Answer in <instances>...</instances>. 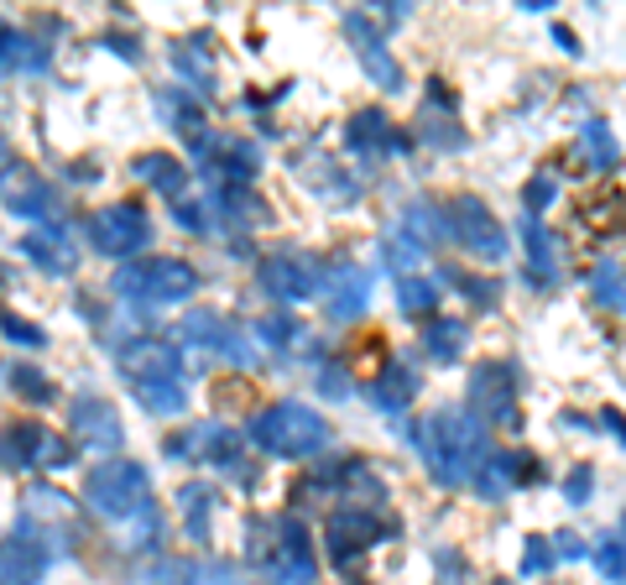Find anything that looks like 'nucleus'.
Listing matches in <instances>:
<instances>
[{"mask_svg":"<svg viewBox=\"0 0 626 585\" xmlns=\"http://www.w3.org/2000/svg\"><path fill=\"white\" fill-rule=\"evenodd\" d=\"M251 434L256 445L271 449V455H314L324 445V424L308 408H298V403H277L271 414H261V424Z\"/></svg>","mask_w":626,"mask_h":585,"instance_id":"obj_1","label":"nucleus"},{"mask_svg":"<svg viewBox=\"0 0 626 585\" xmlns=\"http://www.w3.org/2000/svg\"><path fill=\"white\" fill-rule=\"evenodd\" d=\"M193 267L188 261H172V257H157V261H141V267H131V272H120V288L131 292L141 288L147 298H157V304H172V298H188L193 292Z\"/></svg>","mask_w":626,"mask_h":585,"instance_id":"obj_2","label":"nucleus"},{"mask_svg":"<svg viewBox=\"0 0 626 585\" xmlns=\"http://www.w3.org/2000/svg\"><path fill=\"white\" fill-rule=\"evenodd\" d=\"M141 492H147V470L131 465V460L100 465V470H95V482H89V497L100 502V513H110V517L141 507Z\"/></svg>","mask_w":626,"mask_h":585,"instance_id":"obj_3","label":"nucleus"},{"mask_svg":"<svg viewBox=\"0 0 626 585\" xmlns=\"http://www.w3.org/2000/svg\"><path fill=\"white\" fill-rule=\"evenodd\" d=\"M95 241H100L110 257H131V251L147 246V220H141L131 205L105 209L100 220H95Z\"/></svg>","mask_w":626,"mask_h":585,"instance_id":"obj_4","label":"nucleus"},{"mask_svg":"<svg viewBox=\"0 0 626 585\" xmlns=\"http://www.w3.org/2000/svg\"><path fill=\"white\" fill-rule=\"evenodd\" d=\"M120 361H126L131 377H141V387H152V381H178V356H172L168 345H157V340L131 345Z\"/></svg>","mask_w":626,"mask_h":585,"instance_id":"obj_5","label":"nucleus"},{"mask_svg":"<svg viewBox=\"0 0 626 585\" xmlns=\"http://www.w3.org/2000/svg\"><path fill=\"white\" fill-rule=\"evenodd\" d=\"M261 277H267L271 298H282V304H298V298H308V288H314V272H308V261H298V257H271L267 267H261Z\"/></svg>","mask_w":626,"mask_h":585,"instance_id":"obj_6","label":"nucleus"},{"mask_svg":"<svg viewBox=\"0 0 626 585\" xmlns=\"http://www.w3.org/2000/svg\"><path fill=\"white\" fill-rule=\"evenodd\" d=\"M455 225H459V241L470 246V251H480V246H486V257H501V251H507V241H501V230L491 225V215L480 205H470V199L459 205Z\"/></svg>","mask_w":626,"mask_h":585,"instance_id":"obj_7","label":"nucleus"},{"mask_svg":"<svg viewBox=\"0 0 626 585\" xmlns=\"http://www.w3.org/2000/svg\"><path fill=\"white\" fill-rule=\"evenodd\" d=\"M42 445H48V434L37 429V424H11V429H0V465L21 470V465L37 460V449Z\"/></svg>","mask_w":626,"mask_h":585,"instance_id":"obj_8","label":"nucleus"},{"mask_svg":"<svg viewBox=\"0 0 626 585\" xmlns=\"http://www.w3.org/2000/svg\"><path fill=\"white\" fill-rule=\"evenodd\" d=\"M73 418H79V434L100 439V445H116V439H120L116 414H110V408H100L95 397H79V403H73Z\"/></svg>","mask_w":626,"mask_h":585,"instance_id":"obj_9","label":"nucleus"},{"mask_svg":"<svg viewBox=\"0 0 626 585\" xmlns=\"http://www.w3.org/2000/svg\"><path fill=\"white\" fill-rule=\"evenodd\" d=\"M37 569H42V559L27 544H6L0 549V585H32Z\"/></svg>","mask_w":626,"mask_h":585,"instance_id":"obj_10","label":"nucleus"},{"mask_svg":"<svg viewBox=\"0 0 626 585\" xmlns=\"http://www.w3.org/2000/svg\"><path fill=\"white\" fill-rule=\"evenodd\" d=\"M141 178H147L152 189H162V194H178V189H183V168H178L172 157H162V152L141 157Z\"/></svg>","mask_w":626,"mask_h":585,"instance_id":"obj_11","label":"nucleus"},{"mask_svg":"<svg viewBox=\"0 0 626 585\" xmlns=\"http://www.w3.org/2000/svg\"><path fill=\"white\" fill-rule=\"evenodd\" d=\"M459 345H465V325H455V319H449V325H434V329H428V350H434L439 361H455Z\"/></svg>","mask_w":626,"mask_h":585,"instance_id":"obj_12","label":"nucleus"},{"mask_svg":"<svg viewBox=\"0 0 626 585\" xmlns=\"http://www.w3.org/2000/svg\"><path fill=\"white\" fill-rule=\"evenodd\" d=\"M595 288H600V298H606L610 309H626V272L616 267V261H606V267H600Z\"/></svg>","mask_w":626,"mask_h":585,"instance_id":"obj_13","label":"nucleus"},{"mask_svg":"<svg viewBox=\"0 0 626 585\" xmlns=\"http://www.w3.org/2000/svg\"><path fill=\"white\" fill-rule=\"evenodd\" d=\"M403 304L413 314H424L428 304H434V288H428V282H403Z\"/></svg>","mask_w":626,"mask_h":585,"instance_id":"obj_14","label":"nucleus"},{"mask_svg":"<svg viewBox=\"0 0 626 585\" xmlns=\"http://www.w3.org/2000/svg\"><path fill=\"white\" fill-rule=\"evenodd\" d=\"M0 168H6V141H0Z\"/></svg>","mask_w":626,"mask_h":585,"instance_id":"obj_15","label":"nucleus"}]
</instances>
